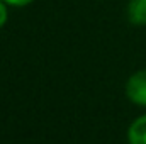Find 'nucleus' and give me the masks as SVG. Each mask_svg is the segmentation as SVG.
Returning a JSON list of instances; mask_svg holds the SVG:
<instances>
[{
  "label": "nucleus",
  "instance_id": "f257e3e1",
  "mask_svg": "<svg viewBox=\"0 0 146 144\" xmlns=\"http://www.w3.org/2000/svg\"><path fill=\"white\" fill-rule=\"evenodd\" d=\"M126 95L133 104L146 107V68L129 76L126 83Z\"/></svg>",
  "mask_w": 146,
  "mask_h": 144
},
{
  "label": "nucleus",
  "instance_id": "f03ea898",
  "mask_svg": "<svg viewBox=\"0 0 146 144\" xmlns=\"http://www.w3.org/2000/svg\"><path fill=\"white\" fill-rule=\"evenodd\" d=\"M126 12L131 24L146 26V0H129Z\"/></svg>",
  "mask_w": 146,
  "mask_h": 144
},
{
  "label": "nucleus",
  "instance_id": "7ed1b4c3",
  "mask_svg": "<svg viewBox=\"0 0 146 144\" xmlns=\"http://www.w3.org/2000/svg\"><path fill=\"white\" fill-rule=\"evenodd\" d=\"M127 141L129 144H146V114L133 120L127 129Z\"/></svg>",
  "mask_w": 146,
  "mask_h": 144
},
{
  "label": "nucleus",
  "instance_id": "20e7f679",
  "mask_svg": "<svg viewBox=\"0 0 146 144\" xmlns=\"http://www.w3.org/2000/svg\"><path fill=\"white\" fill-rule=\"evenodd\" d=\"M7 20H9V5L3 0H0V29L7 24Z\"/></svg>",
  "mask_w": 146,
  "mask_h": 144
},
{
  "label": "nucleus",
  "instance_id": "39448f33",
  "mask_svg": "<svg viewBox=\"0 0 146 144\" xmlns=\"http://www.w3.org/2000/svg\"><path fill=\"white\" fill-rule=\"evenodd\" d=\"M9 7H15V9H22V7H27L31 5L34 0H3Z\"/></svg>",
  "mask_w": 146,
  "mask_h": 144
}]
</instances>
